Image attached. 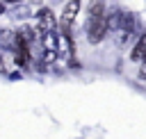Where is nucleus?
<instances>
[{
    "mask_svg": "<svg viewBox=\"0 0 146 139\" xmlns=\"http://www.w3.org/2000/svg\"><path fill=\"white\" fill-rule=\"evenodd\" d=\"M110 32V16H98L87 21V41L89 43H100Z\"/></svg>",
    "mask_w": 146,
    "mask_h": 139,
    "instance_id": "obj_1",
    "label": "nucleus"
},
{
    "mask_svg": "<svg viewBox=\"0 0 146 139\" xmlns=\"http://www.w3.org/2000/svg\"><path fill=\"white\" fill-rule=\"evenodd\" d=\"M36 25H39V30H41V32H52V30L57 27L55 14H52L48 7L39 9V14H36Z\"/></svg>",
    "mask_w": 146,
    "mask_h": 139,
    "instance_id": "obj_2",
    "label": "nucleus"
},
{
    "mask_svg": "<svg viewBox=\"0 0 146 139\" xmlns=\"http://www.w3.org/2000/svg\"><path fill=\"white\" fill-rule=\"evenodd\" d=\"M130 59L132 62H146V34L135 43V48L130 52Z\"/></svg>",
    "mask_w": 146,
    "mask_h": 139,
    "instance_id": "obj_3",
    "label": "nucleus"
},
{
    "mask_svg": "<svg viewBox=\"0 0 146 139\" xmlns=\"http://www.w3.org/2000/svg\"><path fill=\"white\" fill-rule=\"evenodd\" d=\"M107 9H105V2L103 0H94V5L89 7V18H98V16H105Z\"/></svg>",
    "mask_w": 146,
    "mask_h": 139,
    "instance_id": "obj_4",
    "label": "nucleus"
},
{
    "mask_svg": "<svg viewBox=\"0 0 146 139\" xmlns=\"http://www.w3.org/2000/svg\"><path fill=\"white\" fill-rule=\"evenodd\" d=\"M78 9H80V2H78V0H71V2L64 7V16H62V18L73 21V18H75V14H78Z\"/></svg>",
    "mask_w": 146,
    "mask_h": 139,
    "instance_id": "obj_5",
    "label": "nucleus"
},
{
    "mask_svg": "<svg viewBox=\"0 0 146 139\" xmlns=\"http://www.w3.org/2000/svg\"><path fill=\"white\" fill-rule=\"evenodd\" d=\"M139 77H146V62H144V71L139 73Z\"/></svg>",
    "mask_w": 146,
    "mask_h": 139,
    "instance_id": "obj_6",
    "label": "nucleus"
},
{
    "mask_svg": "<svg viewBox=\"0 0 146 139\" xmlns=\"http://www.w3.org/2000/svg\"><path fill=\"white\" fill-rule=\"evenodd\" d=\"M2 11H5V5H2V2H0V14H2Z\"/></svg>",
    "mask_w": 146,
    "mask_h": 139,
    "instance_id": "obj_7",
    "label": "nucleus"
},
{
    "mask_svg": "<svg viewBox=\"0 0 146 139\" xmlns=\"http://www.w3.org/2000/svg\"><path fill=\"white\" fill-rule=\"evenodd\" d=\"M9 2H16V0H9Z\"/></svg>",
    "mask_w": 146,
    "mask_h": 139,
    "instance_id": "obj_8",
    "label": "nucleus"
}]
</instances>
